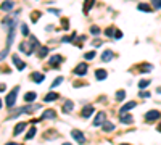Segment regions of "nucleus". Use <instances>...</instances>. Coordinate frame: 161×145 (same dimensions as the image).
<instances>
[{"label":"nucleus","mask_w":161,"mask_h":145,"mask_svg":"<svg viewBox=\"0 0 161 145\" xmlns=\"http://www.w3.org/2000/svg\"><path fill=\"white\" fill-rule=\"evenodd\" d=\"M18 92H19V87L16 85V87L13 89V91H11L8 95H7V107L8 108H11L15 105V102H16V95H18Z\"/></svg>","instance_id":"1"},{"label":"nucleus","mask_w":161,"mask_h":145,"mask_svg":"<svg viewBox=\"0 0 161 145\" xmlns=\"http://www.w3.org/2000/svg\"><path fill=\"white\" fill-rule=\"evenodd\" d=\"M160 118H161V113L158 110H151V111H148L145 115V121H148V123H153L155 119H160Z\"/></svg>","instance_id":"2"},{"label":"nucleus","mask_w":161,"mask_h":145,"mask_svg":"<svg viewBox=\"0 0 161 145\" xmlns=\"http://www.w3.org/2000/svg\"><path fill=\"white\" fill-rule=\"evenodd\" d=\"M87 69H89V66H87V65H85V63H81V65H77V66H76L74 73H76L77 76H84V74L87 73Z\"/></svg>","instance_id":"3"},{"label":"nucleus","mask_w":161,"mask_h":145,"mask_svg":"<svg viewBox=\"0 0 161 145\" xmlns=\"http://www.w3.org/2000/svg\"><path fill=\"white\" fill-rule=\"evenodd\" d=\"M11 60H13V63L16 65V68L19 69V71H23V69L26 68V63H23V61L19 60V58H18V55H13V57H11Z\"/></svg>","instance_id":"4"},{"label":"nucleus","mask_w":161,"mask_h":145,"mask_svg":"<svg viewBox=\"0 0 161 145\" xmlns=\"http://www.w3.org/2000/svg\"><path fill=\"white\" fill-rule=\"evenodd\" d=\"M13 7H15V3L11 2V0H5V2L0 5V10H3V11H10V10H13Z\"/></svg>","instance_id":"5"},{"label":"nucleus","mask_w":161,"mask_h":145,"mask_svg":"<svg viewBox=\"0 0 161 145\" xmlns=\"http://www.w3.org/2000/svg\"><path fill=\"white\" fill-rule=\"evenodd\" d=\"M73 137H74V140H76V142H79V144H84L85 142V137L82 135L81 131H73Z\"/></svg>","instance_id":"6"},{"label":"nucleus","mask_w":161,"mask_h":145,"mask_svg":"<svg viewBox=\"0 0 161 145\" xmlns=\"http://www.w3.org/2000/svg\"><path fill=\"white\" fill-rule=\"evenodd\" d=\"M63 61V57L61 55H53L52 58H50V66H58Z\"/></svg>","instance_id":"7"},{"label":"nucleus","mask_w":161,"mask_h":145,"mask_svg":"<svg viewBox=\"0 0 161 145\" xmlns=\"http://www.w3.org/2000/svg\"><path fill=\"white\" fill-rule=\"evenodd\" d=\"M73 107H74V103L71 100H66L65 103H63V113H71L73 111Z\"/></svg>","instance_id":"8"},{"label":"nucleus","mask_w":161,"mask_h":145,"mask_svg":"<svg viewBox=\"0 0 161 145\" xmlns=\"http://www.w3.org/2000/svg\"><path fill=\"white\" fill-rule=\"evenodd\" d=\"M103 123H105V113L101 111V113H99V115H97L95 121H93V126H101Z\"/></svg>","instance_id":"9"},{"label":"nucleus","mask_w":161,"mask_h":145,"mask_svg":"<svg viewBox=\"0 0 161 145\" xmlns=\"http://www.w3.org/2000/svg\"><path fill=\"white\" fill-rule=\"evenodd\" d=\"M44 74H40V73H32L31 74V79H32L34 82H37V84H40L42 81H44Z\"/></svg>","instance_id":"10"},{"label":"nucleus","mask_w":161,"mask_h":145,"mask_svg":"<svg viewBox=\"0 0 161 145\" xmlns=\"http://www.w3.org/2000/svg\"><path fill=\"white\" fill-rule=\"evenodd\" d=\"M135 105H137L135 102H129V103H126L124 107L121 108V111H119V113H121V115H124V113H127V111H129V110H132V108H134Z\"/></svg>","instance_id":"11"},{"label":"nucleus","mask_w":161,"mask_h":145,"mask_svg":"<svg viewBox=\"0 0 161 145\" xmlns=\"http://www.w3.org/2000/svg\"><path fill=\"white\" fill-rule=\"evenodd\" d=\"M90 115H93V107H85V108L81 111V116H82V118H89Z\"/></svg>","instance_id":"12"},{"label":"nucleus","mask_w":161,"mask_h":145,"mask_svg":"<svg viewBox=\"0 0 161 145\" xmlns=\"http://www.w3.org/2000/svg\"><path fill=\"white\" fill-rule=\"evenodd\" d=\"M107 76H108V74H107V71H105V69H97V71H95V77H97L99 81L107 79Z\"/></svg>","instance_id":"13"},{"label":"nucleus","mask_w":161,"mask_h":145,"mask_svg":"<svg viewBox=\"0 0 161 145\" xmlns=\"http://www.w3.org/2000/svg\"><path fill=\"white\" fill-rule=\"evenodd\" d=\"M101 60L103 61H111L113 60V52L111 50H105V52L101 53Z\"/></svg>","instance_id":"14"},{"label":"nucleus","mask_w":161,"mask_h":145,"mask_svg":"<svg viewBox=\"0 0 161 145\" xmlns=\"http://www.w3.org/2000/svg\"><path fill=\"white\" fill-rule=\"evenodd\" d=\"M24 127H26V123H19L16 127H15V131H13V135H19L23 131H24Z\"/></svg>","instance_id":"15"},{"label":"nucleus","mask_w":161,"mask_h":145,"mask_svg":"<svg viewBox=\"0 0 161 145\" xmlns=\"http://www.w3.org/2000/svg\"><path fill=\"white\" fill-rule=\"evenodd\" d=\"M53 118H55V111L53 110H47L44 115H42L40 119H53Z\"/></svg>","instance_id":"16"},{"label":"nucleus","mask_w":161,"mask_h":145,"mask_svg":"<svg viewBox=\"0 0 161 145\" xmlns=\"http://www.w3.org/2000/svg\"><path fill=\"white\" fill-rule=\"evenodd\" d=\"M36 97H37L36 92H27L24 95V102H34V100H36Z\"/></svg>","instance_id":"17"},{"label":"nucleus","mask_w":161,"mask_h":145,"mask_svg":"<svg viewBox=\"0 0 161 145\" xmlns=\"http://www.w3.org/2000/svg\"><path fill=\"white\" fill-rule=\"evenodd\" d=\"M57 99H58V93L50 92L49 95H45V97H44V102H53V100H57Z\"/></svg>","instance_id":"18"},{"label":"nucleus","mask_w":161,"mask_h":145,"mask_svg":"<svg viewBox=\"0 0 161 145\" xmlns=\"http://www.w3.org/2000/svg\"><path fill=\"white\" fill-rule=\"evenodd\" d=\"M47 53H49V49H47V47H40V49L37 50L39 58H45V57H47Z\"/></svg>","instance_id":"19"},{"label":"nucleus","mask_w":161,"mask_h":145,"mask_svg":"<svg viewBox=\"0 0 161 145\" xmlns=\"http://www.w3.org/2000/svg\"><path fill=\"white\" fill-rule=\"evenodd\" d=\"M101 126H103V131H105V132H110V131H113V129H115V124H113V123H110V121L103 123Z\"/></svg>","instance_id":"20"},{"label":"nucleus","mask_w":161,"mask_h":145,"mask_svg":"<svg viewBox=\"0 0 161 145\" xmlns=\"http://www.w3.org/2000/svg\"><path fill=\"white\" fill-rule=\"evenodd\" d=\"M121 121H123L124 124H131L132 121H134V118H132L131 115H121Z\"/></svg>","instance_id":"21"},{"label":"nucleus","mask_w":161,"mask_h":145,"mask_svg":"<svg viewBox=\"0 0 161 145\" xmlns=\"http://www.w3.org/2000/svg\"><path fill=\"white\" fill-rule=\"evenodd\" d=\"M93 7V0H85V5H84V13L87 15L89 13V10Z\"/></svg>","instance_id":"22"},{"label":"nucleus","mask_w":161,"mask_h":145,"mask_svg":"<svg viewBox=\"0 0 161 145\" xmlns=\"http://www.w3.org/2000/svg\"><path fill=\"white\" fill-rule=\"evenodd\" d=\"M151 68H153L151 65L145 63V65H142V66H140V71H143V73H150V71H151Z\"/></svg>","instance_id":"23"},{"label":"nucleus","mask_w":161,"mask_h":145,"mask_svg":"<svg viewBox=\"0 0 161 145\" xmlns=\"http://www.w3.org/2000/svg\"><path fill=\"white\" fill-rule=\"evenodd\" d=\"M34 135H36V127H31V129H29V132L26 134V139H27V140H31Z\"/></svg>","instance_id":"24"},{"label":"nucleus","mask_w":161,"mask_h":145,"mask_svg":"<svg viewBox=\"0 0 161 145\" xmlns=\"http://www.w3.org/2000/svg\"><path fill=\"white\" fill-rule=\"evenodd\" d=\"M124 97H126V92H124V91H118V92H116V100H118V102L124 100Z\"/></svg>","instance_id":"25"},{"label":"nucleus","mask_w":161,"mask_h":145,"mask_svg":"<svg viewBox=\"0 0 161 145\" xmlns=\"http://www.w3.org/2000/svg\"><path fill=\"white\" fill-rule=\"evenodd\" d=\"M90 34H92V36H99V34H100V27L99 26H92V27H90Z\"/></svg>","instance_id":"26"},{"label":"nucleus","mask_w":161,"mask_h":145,"mask_svg":"<svg viewBox=\"0 0 161 145\" xmlns=\"http://www.w3.org/2000/svg\"><path fill=\"white\" fill-rule=\"evenodd\" d=\"M137 8H139L140 11H147V13H148V11H151L150 7H147V3H140V5L137 7Z\"/></svg>","instance_id":"27"},{"label":"nucleus","mask_w":161,"mask_h":145,"mask_svg":"<svg viewBox=\"0 0 161 145\" xmlns=\"http://www.w3.org/2000/svg\"><path fill=\"white\" fill-rule=\"evenodd\" d=\"M148 84H150V81H147V79H142L139 82V87H140V91L142 89H145V87H148Z\"/></svg>","instance_id":"28"},{"label":"nucleus","mask_w":161,"mask_h":145,"mask_svg":"<svg viewBox=\"0 0 161 145\" xmlns=\"http://www.w3.org/2000/svg\"><path fill=\"white\" fill-rule=\"evenodd\" d=\"M21 32H23V36H29V27H27L24 23L21 24Z\"/></svg>","instance_id":"29"},{"label":"nucleus","mask_w":161,"mask_h":145,"mask_svg":"<svg viewBox=\"0 0 161 145\" xmlns=\"http://www.w3.org/2000/svg\"><path fill=\"white\" fill-rule=\"evenodd\" d=\"M61 82H63V77H61V76H60V77H57V79H55V81L52 82V89H53V87H57V85H60Z\"/></svg>","instance_id":"30"},{"label":"nucleus","mask_w":161,"mask_h":145,"mask_svg":"<svg viewBox=\"0 0 161 145\" xmlns=\"http://www.w3.org/2000/svg\"><path fill=\"white\" fill-rule=\"evenodd\" d=\"M93 57H95V52H87V53L84 55L85 60H93Z\"/></svg>","instance_id":"31"},{"label":"nucleus","mask_w":161,"mask_h":145,"mask_svg":"<svg viewBox=\"0 0 161 145\" xmlns=\"http://www.w3.org/2000/svg\"><path fill=\"white\" fill-rule=\"evenodd\" d=\"M74 37H76V32H73L71 36H68V37H63V42H71V40H74Z\"/></svg>","instance_id":"32"},{"label":"nucleus","mask_w":161,"mask_h":145,"mask_svg":"<svg viewBox=\"0 0 161 145\" xmlns=\"http://www.w3.org/2000/svg\"><path fill=\"white\" fill-rule=\"evenodd\" d=\"M8 52H10V49H7V47H5V50H2V52H0V60H3V58L8 55Z\"/></svg>","instance_id":"33"},{"label":"nucleus","mask_w":161,"mask_h":145,"mask_svg":"<svg viewBox=\"0 0 161 145\" xmlns=\"http://www.w3.org/2000/svg\"><path fill=\"white\" fill-rule=\"evenodd\" d=\"M151 3H153V7H155L156 10L161 8V0H151Z\"/></svg>","instance_id":"34"},{"label":"nucleus","mask_w":161,"mask_h":145,"mask_svg":"<svg viewBox=\"0 0 161 145\" xmlns=\"http://www.w3.org/2000/svg\"><path fill=\"white\" fill-rule=\"evenodd\" d=\"M105 34H107L108 37H111V36H115V29H113V27H108L107 31H105Z\"/></svg>","instance_id":"35"},{"label":"nucleus","mask_w":161,"mask_h":145,"mask_svg":"<svg viewBox=\"0 0 161 145\" xmlns=\"http://www.w3.org/2000/svg\"><path fill=\"white\" fill-rule=\"evenodd\" d=\"M39 16H40V13H37V11H34V13H32V21H34V23H36Z\"/></svg>","instance_id":"36"},{"label":"nucleus","mask_w":161,"mask_h":145,"mask_svg":"<svg viewBox=\"0 0 161 145\" xmlns=\"http://www.w3.org/2000/svg\"><path fill=\"white\" fill-rule=\"evenodd\" d=\"M113 37H115V39H121V37H123V32H121V31H116Z\"/></svg>","instance_id":"37"},{"label":"nucleus","mask_w":161,"mask_h":145,"mask_svg":"<svg viewBox=\"0 0 161 145\" xmlns=\"http://www.w3.org/2000/svg\"><path fill=\"white\" fill-rule=\"evenodd\" d=\"M140 97H143V99H148V97H150V93H148V92H140Z\"/></svg>","instance_id":"38"},{"label":"nucleus","mask_w":161,"mask_h":145,"mask_svg":"<svg viewBox=\"0 0 161 145\" xmlns=\"http://www.w3.org/2000/svg\"><path fill=\"white\" fill-rule=\"evenodd\" d=\"M49 11H50V13H55V15H57V13H60V11H58L57 8H50Z\"/></svg>","instance_id":"39"},{"label":"nucleus","mask_w":161,"mask_h":145,"mask_svg":"<svg viewBox=\"0 0 161 145\" xmlns=\"http://www.w3.org/2000/svg\"><path fill=\"white\" fill-rule=\"evenodd\" d=\"M68 24H69L68 19H63V27H68Z\"/></svg>","instance_id":"40"},{"label":"nucleus","mask_w":161,"mask_h":145,"mask_svg":"<svg viewBox=\"0 0 161 145\" xmlns=\"http://www.w3.org/2000/svg\"><path fill=\"white\" fill-rule=\"evenodd\" d=\"M5 91V84H0V92H3Z\"/></svg>","instance_id":"41"},{"label":"nucleus","mask_w":161,"mask_h":145,"mask_svg":"<svg viewBox=\"0 0 161 145\" xmlns=\"http://www.w3.org/2000/svg\"><path fill=\"white\" fill-rule=\"evenodd\" d=\"M7 145H19V144H13V142H10V144H7Z\"/></svg>","instance_id":"42"},{"label":"nucleus","mask_w":161,"mask_h":145,"mask_svg":"<svg viewBox=\"0 0 161 145\" xmlns=\"http://www.w3.org/2000/svg\"><path fill=\"white\" fill-rule=\"evenodd\" d=\"M3 107V103H2V100H0V108H2Z\"/></svg>","instance_id":"43"},{"label":"nucleus","mask_w":161,"mask_h":145,"mask_svg":"<svg viewBox=\"0 0 161 145\" xmlns=\"http://www.w3.org/2000/svg\"><path fill=\"white\" fill-rule=\"evenodd\" d=\"M158 131H160V132H161V124H160V126H158Z\"/></svg>","instance_id":"44"},{"label":"nucleus","mask_w":161,"mask_h":145,"mask_svg":"<svg viewBox=\"0 0 161 145\" xmlns=\"http://www.w3.org/2000/svg\"><path fill=\"white\" fill-rule=\"evenodd\" d=\"M63 145H71V144H63Z\"/></svg>","instance_id":"45"},{"label":"nucleus","mask_w":161,"mask_h":145,"mask_svg":"<svg viewBox=\"0 0 161 145\" xmlns=\"http://www.w3.org/2000/svg\"><path fill=\"white\" fill-rule=\"evenodd\" d=\"M121 145H127V144H121Z\"/></svg>","instance_id":"46"}]
</instances>
